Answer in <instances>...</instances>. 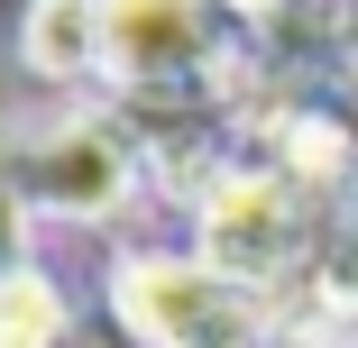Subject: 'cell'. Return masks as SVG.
I'll list each match as a JSON object with an SVG mask.
<instances>
[{
	"mask_svg": "<svg viewBox=\"0 0 358 348\" xmlns=\"http://www.w3.org/2000/svg\"><path fill=\"white\" fill-rule=\"evenodd\" d=\"M0 348H74V303L46 266H0Z\"/></svg>",
	"mask_w": 358,
	"mask_h": 348,
	"instance_id": "obj_6",
	"label": "cell"
},
{
	"mask_svg": "<svg viewBox=\"0 0 358 348\" xmlns=\"http://www.w3.org/2000/svg\"><path fill=\"white\" fill-rule=\"evenodd\" d=\"M230 46L221 0H101V83L120 92H184Z\"/></svg>",
	"mask_w": 358,
	"mask_h": 348,
	"instance_id": "obj_3",
	"label": "cell"
},
{
	"mask_svg": "<svg viewBox=\"0 0 358 348\" xmlns=\"http://www.w3.org/2000/svg\"><path fill=\"white\" fill-rule=\"evenodd\" d=\"M193 257L239 275V285L275 294L285 275H303L322 257V220H313V183H294L285 165H230L211 174V192L193 202Z\"/></svg>",
	"mask_w": 358,
	"mask_h": 348,
	"instance_id": "obj_2",
	"label": "cell"
},
{
	"mask_svg": "<svg viewBox=\"0 0 358 348\" xmlns=\"http://www.w3.org/2000/svg\"><path fill=\"white\" fill-rule=\"evenodd\" d=\"M313 285H322V294H340V303H358V183L340 192V211L322 220V257H313Z\"/></svg>",
	"mask_w": 358,
	"mask_h": 348,
	"instance_id": "obj_7",
	"label": "cell"
},
{
	"mask_svg": "<svg viewBox=\"0 0 358 348\" xmlns=\"http://www.w3.org/2000/svg\"><path fill=\"white\" fill-rule=\"evenodd\" d=\"M349 19H358V0H349Z\"/></svg>",
	"mask_w": 358,
	"mask_h": 348,
	"instance_id": "obj_8",
	"label": "cell"
},
{
	"mask_svg": "<svg viewBox=\"0 0 358 348\" xmlns=\"http://www.w3.org/2000/svg\"><path fill=\"white\" fill-rule=\"evenodd\" d=\"M110 312L138 348H275V303L239 275L202 266L193 248H129L110 266Z\"/></svg>",
	"mask_w": 358,
	"mask_h": 348,
	"instance_id": "obj_1",
	"label": "cell"
},
{
	"mask_svg": "<svg viewBox=\"0 0 358 348\" xmlns=\"http://www.w3.org/2000/svg\"><path fill=\"white\" fill-rule=\"evenodd\" d=\"M138 165H148V156H138L110 119H55L46 137L19 147L10 183L46 220H120L129 192H138Z\"/></svg>",
	"mask_w": 358,
	"mask_h": 348,
	"instance_id": "obj_4",
	"label": "cell"
},
{
	"mask_svg": "<svg viewBox=\"0 0 358 348\" xmlns=\"http://www.w3.org/2000/svg\"><path fill=\"white\" fill-rule=\"evenodd\" d=\"M19 64L46 83H92L101 74V0H28Z\"/></svg>",
	"mask_w": 358,
	"mask_h": 348,
	"instance_id": "obj_5",
	"label": "cell"
}]
</instances>
